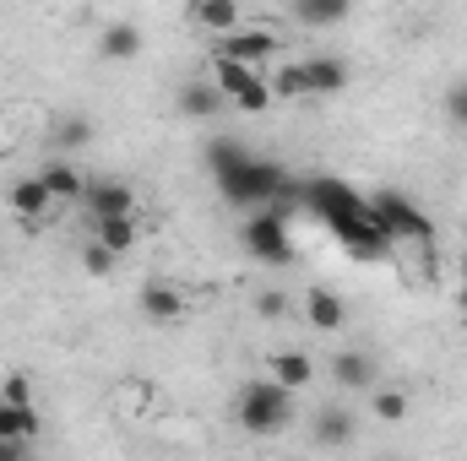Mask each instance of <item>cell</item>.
<instances>
[{
	"mask_svg": "<svg viewBox=\"0 0 467 461\" xmlns=\"http://www.w3.org/2000/svg\"><path fill=\"white\" fill-rule=\"evenodd\" d=\"M305 201L316 207V218H321L327 229L343 239V250H348V255H358V261H386L391 239L380 233L375 212H369V201H364L353 185L332 179V174H321V179H310V185H305Z\"/></svg>",
	"mask_w": 467,
	"mask_h": 461,
	"instance_id": "6da1fadb",
	"label": "cell"
},
{
	"mask_svg": "<svg viewBox=\"0 0 467 461\" xmlns=\"http://www.w3.org/2000/svg\"><path fill=\"white\" fill-rule=\"evenodd\" d=\"M288 190H294L288 174H283L277 163H266V158H250V163H239L229 174H218V196H223L229 207H239V212H266V207H277Z\"/></svg>",
	"mask_w": 467,
	"mask_h": 461,
	"instance_id": "7a4b0ae2",
	"label": "cell"
},
{
	"mask_svg": "<svg viewBox=\"0 0 467 461\" xmlns=\"http://www.w3.org/2000/svg\"><path fill=\"white\" fill-rule=\"evenodd\" d=\"M239 429L244 435H277V429H288V418H294V407H288V391L277 385V380H250L244 391H239Z\"/></svg>",
	"mask_w": 467,
	"mask_h": 461,
	"instance_id": "3957f363",
	"label": "cell"
},
{
	"mask_svg": "<svg viewBox=\"0 0 467 461\" xmlns=\"http://www.w3.org/2000/svg\"><path fill=\"white\" fill-rule=\"evenodd\" d=\"M244 250L255 255V261H272V266H283V261H294V239H288V212L283 207H266V212H250L244 218Z\"/></svg>",
	"mask_w": 467,
	"mask_h": 461,
	"instance_id": "277c9868",
	"label": "cell"
},
{
	"mask_svg": "<svg viewBox=\"0 0 467 461\" xmlns=\"http://www.w3.org/2000/svg\"><path fill=\"white\" fill-rule=\"evenodd\" d=\"M369 212H375V223L380 233L397 244V239H419V244H430L435 229H430V218L408 201V196H397V190H380V196H369Z\"/></svg>",
	"mask_w": 467,
	"mask_h": 461,
	"instance_id": "5b68a950",
	"label": "cell"
},
{
	"mask_svg": "<svg viewBox=\"0 0 467 461\" xmlns=\"http://www.w3.org/2000/svg\"><path fill=\"white\" fill-rule=\"evenodd\" d=\"M82 207H88V223H115V218H130L136 212V196L119 179H88Z\"/></svg>",
	"mask_w": 467,
	"mask_h": 461,
	"instance_id": "8992f818",
	"label": "cell"
},
{
	"mask_svg": "<svg viewBox=\"0 0 467 461\" xmlns=\"http://www.w3.org/2000/svg\"><path fill=\"white\" fill-rule=\"evenodd\" d=\"M223 60H239V66H250L255 71V60H266V55H277V33L272 27H239L223 38V49H218Z\"/></svg>",
	"mask_w": 467,
	"mask_h": 461,
	"instance_id": "52a82bcc",
	"label": "cell"
},
{
	"mask_svg": "<svg viewBox=\"0 0 467 461\" xmlns=\"http://www.w3.org/2000/svg\"><path fill=\"white\" fill-rule=\"evenodd\" d=\"M38 185L49 190V201H82L88 174H82L77 163H66V158H49V163L38 169Z\"/></svg>",
	"mask_w": 467,
	"mask_h": 461,
	"instance_id": "ba28073f",
	"label": "cell"
},
{
	"mask_svg": "<svg viewBox=\"0 0 467 461\" xmlns=\"http://www.w3.org/2000/svg\"><path fill=\"white\" fill-rule=\"evenodd\" d=\"M305 321H310L316 332H327V337H332V332H343V326H348V304H343L332 288H310V293H305Z\"/></svg>",
	"mask_w": 467,
	"mask_h": 461,
	"instance_id": "9c48e42d",
	"label": "cell"
},
{
	"mask_svg": "<svg viewBox=\"0 0 467 461\" xmlns=\"http://www.w3.org/2000/svg\"><path fill=\"white\" fill-rule=\"evenodd\" d=\"M332 380H337L343 391H369V385H375V358H369L364 347H343V353L332 358Z\"/></svg>",
	"mask_w": 467,
	"mask_h": 461,
	"instance_id": "30bf717a",
	"label": "cell"
},
{
	"mask_svg": "<svg viewBox=\"0 0 467 461\" xmlns=\"http://www.w3.org/2000/svg\"><path fill=\"white\" fill-rule=\"evenodd\" d=\"M5 201H11V212H16V218H27V223L49 218V207H55V201H49V190L38 185V174H22V179L11 185V196H5Z\"/></svg>",
	"mask_w": 467,
	"mask_h": 461,
	"instance_id": "8fae6325",
	"label": "cell"
},
{
	"mask_svg": "<svg viewBox=\"0 0 467 461\" xmlns=\"http://www.w3.org/2000/svg\"><path fill=\"white\" fill-rule=\"evenodd\" d=\"M266 380H277V385H283V391L294 396V391H305V385L316 380V364H310L305 353L283 347V353H272V374H266Z\"/></svg>",
	"mask_w": 467,
	"mask_h": 461,
	"instance_id": "7c38bea8",
	"label": "cell"
},
{
	"mask_svg": "<svg viewBox=\"0 0 467 461\" xmlns=\"http://www.w3.org/2000/svg\"><path fill=\"white\" fill-rule=\"evenodd\" d=\"M191 22L207 27V33H218V38H229V33H239V0H196Z\"/></svg>",
	"mask_w": 467,
	"mask_h": 461,
	"instance_id": "4fadbf2b",
	"label": "cell"
},
{
	"mask_svg": "<svg viewBox=\"0 0 467 461\" xmlns=\"http://www.w3.org/2000/svg\"><path fill=\"white\" fill-rule=\"evenodd\" d=\"M305 82H310V93H343L348 87V66L337 60V55H316V60H305Z\"/></svg>",
	"mask_w": 467,
	"mask_h": 461,
	"instance_id": "5bb4252c",
	"label": "cell"
},
{
	"mask_svg": "<svg viewBox=\"0 0 467 461\" xmlns=\"http://www.w3.org/2000/svg\"><path fill=\"white\" fill-rule=\"evenodd\" d=\"M141 315L147 321H180L185 315V293L169 288V282H147L141 288Z\"/></svg>",
	"mask_w": 467,
	"mask_h": 461,
	"instance_id": "9a60e30c",
	"label": "cell"
},
{
	"mask_svg": "<svg viewBox=\"0 0 467 461\" xmlns=\"http://www.w3.org/2000/svg\"><path fill=\"white\" fill-rule=\"evenodd\" d=\"M223 104H229V98H223L213 82H185V87H180V115H191V119H213Z\"/></svg>",
	"mask_w": 467,
	"mask_h": 461,
	"instance_id": "2e32d148",
	"label": "cell"
},
{
	"mask_svg": "<svg viewBox=\"0 0 467 461\" xmlns=\"http://www.w3.org/2000/svg\"><path fill=\"white\" fill-rule=\"evenodd\" d=\"M316 440H321L327 451H343L353 440V413L348 407H321V413H316Z\"/></svg>",
	"mask_w": 467,
	"mask_h": 461,
	"instance_id": "e0dca14e",
	"label": "cell"
},
{
	"mask_svg": "<svg viewBox=\"0 0 467 461\" xmlns=\"http://www.w3.org/2000/svg\"><path fill=\"white\" fill-rule=\"evenodd\" d=\"M250 158H255V152H250L239 136H213V141H207V169H213V179L229 174V169H239V163H250Z\"/></svg>",
	"mask_w": 467,
	"mask_h": 461,
	"instance_id": "ac0fdd59",
	"label": "cell"
},
{
	"mask_svg": "<svg viewBox=\"0 0 467 461\" xmlns=\"http://www.w3.org/2000/svg\"><path fill=\"white\" fill-rule=\"evenodd\" d=\"M99 49H104V60H130V55L141 49V27H136V22H109V27L99 33Z\"/></svg>",
	"mask_w": 467,
	"mask_h": 461,
	"instance_id": "d6986e66",
	"label": "cell"
},
{
	"mask_svg": "<svg viewBox=\"0 0 467 461\" xmlns=\"http://www.w3.org/2000/svg\"><path fill=\"white\" fill-rule=\"evenodd\" d=\"M255 82H261V77H255L250 66H239V60H223V55L213 60V87H218L223 98H239V93H250Z\"/></svg>",
	"mask_w": 467,
	"mask_h": 461,
	"instance_id": "ffe728a7",
	"label": "cell"
},
{
	"mask_svg": "<svg viewBox=\"0 0 467 461\" xmlns=\"http://www.w3.org/2000/svg\"><path fill=\"white\" fill-rule=\"evenodd\" d=\"M33 435H38V413H33V407H5V402H0V440H5V446H27Z\"/></svg>",
	"mask_w": 467,
	"mask_h": 461,
	"instance_id": "44dd1931",
	"label": "cell"
},
{
	"mask_svg": "<svg viewBox=\"0 0 467 461\" xmlns=\"http://www.w3.org/2000/svg\"><path fill=\"white\" fill-rule=\"evenodd\" d=\"M294 16H299L305 27H337V22L348 16V0H299Z\"/></svg>",
	"mask_w": 467,
	"mask_h": 461,
	"instance_id": "7402d4cb",
	"label": "cell"
},
{
	"mask_svg": "<svg viewBox=\"0 0 467 461\" xmlns=\"http://www.w3.org/2000/svg\"><path fill=\"white\" fill-rule=\"evenodd\" d=\"M93 239L109 250V255H125L136 244V218H115V223H93Z\"/></svg>",
	"mask_w": 467,
	"mask_h": 461,
	"instance_id": "603a6c76",
	"label": "cell"
},
{
	"mask_svg": "<svg viewBox=\"0 0 467 461\" xmlns=\"http://www.w3.org/2000/svg\"><path fill=\"white\" fill-rule=\"evenodd\" d=\"M266 87H272V98H310V82H305V60H294V66H277V77H272Z\"/></svg>",
	"mask_w": 467,
	"mask_h": 461,
	"instance_id": "cb8c5ba5",
	"label": "cell"
},
{
	"mask_svg": "<svg viewBox=\"0 0 467 461\" xmlns=\"http://www.w3.org/2000/svg\"><path fill=\"white\" fill-rule=\"evenodd\" d=\"M369 413H375L380 424H402V418H408V391H391V385H380V391L369 396Z\"/></svg>",
	"mask_w": 467,
	"mask_h": 461,
	"instance_id": "d4e9b609",
	"label": "cell"
},
{
	"mask_svg": "<svg viewBox=\"0 0 467 461\" xmlns=\"http://www.w3.org/2000/svg\"><path fill=\"white\" fill-rule=\"evenodd\" d=\"M88 136H93V125H88L82 115H71V119H60V125H55V147H82Z\"/></svg>",
	"mask_w": 467,
	"mask_h": 461,
	"instance_id": "484cf974",
	"label": "cell"
},
{
	"mask_svg": "<svg viewBox=\"0 0 467 461\" xmlns=\"http://www.w3.org/2000/svg\"><path fill=\"white\" fill-rule=\"evenodd\" d=\"M82 266H88V271H93V277H104V271H109V266H115V255H109V250H104V244H99V239H88V244H82Z\"/></svg>",
	"mask_w": 467,
	"mask_h": 461,
	"instance_id": "4316f807",
	"label": "cell"
},
{
	"mask_svg": "<svg viewBox=\"0 0 467 461\" xmlns=\"http://www.w3.org/2000/svg\"><path fill=\"white\" fill-rule=\"evenodd\" d=\"M0 402H5V407H33V391H27V380H22V374H11V380L0 385Z\"/></svg>",
	"mask_w": 467,
	"mask_h": 461,
	"instance_id": "83f0119b",
	"label": "cell"
},
{
	"mask_svg": "<svg viewBox=\"0 0 467 461\" xmlns=\"http://www.w3.org/2000/svg\"><path fill=\"white\" fill-rule=\"evenodd\" d=\"M446 115H451V125H467V82H457L446 93Z\"/></svg>",
	"mask_w": 467,
	"mask_h": 461,
	"instance_id": "f1b7e54d",
	"label": "cell"
},
{
	"mask_svg": "<svg viewBox=\"0 0 467 461\" xmlns=\"http://www.w3.org/2000/svg\"><path fill=\"white\" fill-rule=\"evenodd\" d=\"M255 310L272 321V315H283V310H288V299H283V293H261V299H255Z\"/></svg>",
	"mask_w": 467,
	"mask_h": 461,
	"instance_id": "f546056e",
	"label": "cell"
},
{
	"mask_svg": "<svg viewBox=\"0 0 467 461\" xmlns=\"http://www.w3.org/2000/svg\"><path fill=\"white\" fill-rule=\"evenodd\" d=\"M0 461H27V456H22V446H5V451H0Z\"/></svg>",
	"mask_w": 467,
	"mask_h": 461,
	"instance_id": "4dcf8cb0",
	"label": "cell"
},
{
	"mask_svg": "<svg viewBox=\"0 0 467 461\" xmlns=\"http://www.w3.org/2000/svg\"><path fill=\"white\" fill-rule=\"evenodd\" d=\"M380 461H402V456H380Z\"/></svg>",
	"mask_w": 467,
	"mask_h": 461,
	"instance_id": "1f68e13d",
	"label": "cell"
},
{
	"mask_svg": "<svg viewBox=\"0 0 467 461\" xmlns=\"http://www.w3.org/2000/svg\"><path fill=\"white\" fill-rule=\"evenodd\" d=\"M462 304H467V288H462Z\"/></svg>",
	"mask_w": 467,
	"mask_h": 461,
	"instance_id": "d6a6232c",
	"label": "cell"
},
{
	"mask_svg": "<svg viewBox=\"0 0 467 461\" xmlns=\"http://www.w3.org/2000/svg\"><path fill=\"white\" fill-rule=\"evenodd\" d=\"M0 152H5V141H0Z\"/></svg>",
	"mask_w": 467,
	"mask_h": 461,
	"instance_id": "836d02e7",
	"label": "cell"
},
{
	"mask_svg": "<svg viewBox=\"0 0 467 461\" xmlns=\"http://www.w3.org/2000/svg\"><path fill=\"white\" fill-rule=\"evenodd\" d=\"M0 451H5V440H0Z\"/></svg>",
	"mask_w": 467,
	"mask_h": 461,
	"instance_id": "e575fe53",
	"label": "cell"
}]
</instances>
